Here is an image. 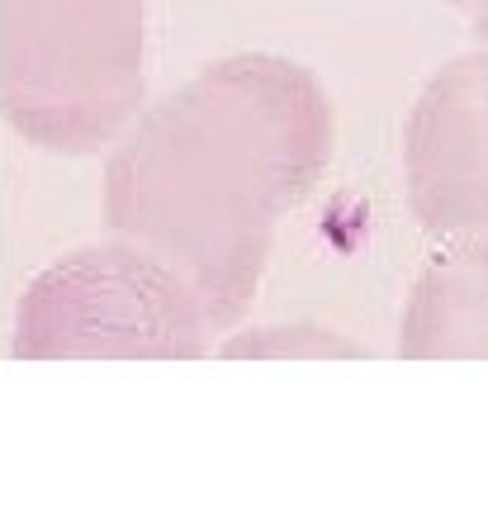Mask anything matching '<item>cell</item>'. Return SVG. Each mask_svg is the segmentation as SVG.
Returning a JSON list of instances; mask_svg holds the SVG:
<instances>
[{
	"label": "cell",
	"instance_id": "6da1fadb",
	"mask_svg": "<svg viewBox=\"0 0 488 512\" xmlns=\"http://www.w3.org/2000/svg\"><path fill=\"white\" fill-rule=\"evenodd\" d=\"M332 147L337 110L313 67L285 53L218 57L138 110L105 152V223L181 271L214 332L237 328Z\"/></svg>",
	"mask_w": 488,
	"mask_h": 512
},
{
	"label": "cell",
	"instance_id": "8992f818",
	"mask_svg": "<svg viewBox=\"0 0 488 512\" xmlns=\"http://www.w3.org/2000/svg\"><path fill=\"white\" fill-rule=\"evenodd\" d=\"M223 361H365L370 351L323 323H261L218 342Z\"/></svg>",
	"mask_w": 488,
	"mask_h": 512
},
{
	"label": "cell",
	"instance_id": "3957f363",
	"mask_svg": "<svg viewBox=\"0 0 488 512\" xmlns=\"http://www.w3.org/2000/svg\"><path fill=\"white\" fill-rule=\"evenodd\" d=\"M214 323L157 252L114 238L38 271L15 309L19 361H199Z\"/></svg>",
	"mask_w": 488,
	"mask_h": 512
},
{
	"label": "cell",
	"instance_id": "277c9868",
	"mask_svg": "<svg viewBox=\"0 0 488 512\" xmlns=\"http://www.w3.org/2000/svg\"><path fill=\"white\" fill-rule=\"evenodd\" d=\"M403 195L436 242H488V43L417 91L403 119Z\"/></svg>",
	"mask_w": 488,
	"mask_h": 512
},
{
	"label": "cell",
	"instance_id": "52a82bcc",
	"mask_svg": "<svg viewBox=\"0 0 488 512\" xmlns=\"http://www.w3.org/2000/svg\"><path fill=\"white\" fill-rule=\"evenodd\" d=\"M470 24H474V34H479V43H488V0H470Z\"/></svg>",
	"mask_w": 488,
	"mask_h": 512
},
{
	"label": "cell",
	"instance_id": "5b68a950",
	"mask_svg": "<svg viewBox=\"0 0 488 512\" xmlns=\"http://www.w3.org/2000/svg\"><path fill=\"white\" fill-rule=\"evenodd\" d=\"M403 361H488V242H441L398 318Z\"/></svg>",
	"mask_w": 488,
	"mask_h": 512
},
{
	"label": "cell",
	"instance_id": "7a4b0ae2",
	"mask_svg": "<svg viewBox=\"0 0 488 512\" xmlns=\"http://www.w3.org/2000/svg\"><path fill=\"white\" fill-rule=\"evenodd\" d=\"M147 95V0H0V119L29 147L100 157Z\"/></svg>",
	"mask_w": 488,
	"mask_h": 512
},
{
	"label": "cell",
	"instance_id": "ba28073f",
	"mask_svg": "<svg viewBox=\"0 0 488 512\" xmlns=\"http://www.w3.org/2000/svg\"><path fill=\"white\" fill-rule=\"evenodd\" d=\"M441 5H455V10H470V0H441Z\"/></svg>",
	"mask_w": 488,
	"mask_h": 512
}]
</instances>
